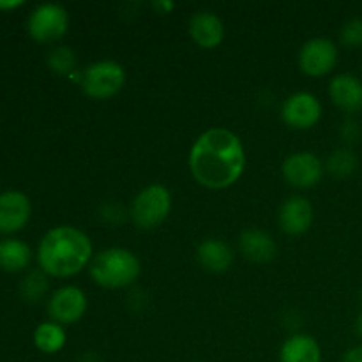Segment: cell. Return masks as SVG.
I'll use <instances>...</instances> for the list:
<instances>
[{"label": "cell", "mask_w": 362, "mask_h": 362, "mask_svg": "<svg viewBox=\"0 0 362 362\" xmlns=\"http://www.w3.org/2000/svg\"><path fill=\"white\" fill-rule=\"evenodd\" d=\"M246 166L240 138L223 127L205 131L189 152V170L194 180L209 189H225L235 184Z\"/></svg>", "instance_id": "obj_1"}, {"label": "cell", "mask_w": 362, "mask_h": 362, "mask_svg": "<svg viewBox=\"0 0 362 362\" xmlns=\"http://www.w3.org/2000/svg\"><path fill=\"white\" fill-rule=\"evenodd\" d=\"M92 258V243L74 226H55L42 237L37 260L42 272L55 278L78 274Z\"/></svg>", "instance_id": "obj_2"}, {"label": "cell", "mask_w": 362, "mask_h": 362, "mask_svg": "<svg viewBox=\"0 0 362 362\" xmlns=\"http://www.w3.org/2000/svg\"><path fill=\"white\" fill-rule=\"evenodd\" d=\"M88 272L95 285L115 290L136 281L141 272V265L136 255L131 253L129 250L110 247L92 258Z\"/></svg>", "instance_id": "obj_3"}, {"label": "cell", "mask_w": 362, "mask_h": 362, "mask_svg": "<svg viewBox=\"0 0 362 362\" xmlns=\"http://www.w3.org/2000/svg\"><path fill=\"white\" fill-rule=\"evenodd\" d=\"M172 209V194L161 184H151L134 197L131 219L141 230H152L161 225Z\"/></svg>", "instance_id": "obj_4"}, {"label": "cell", "mask_w": 362, "mask_h": 362, "mask_svg": "<svg viewBox=\"0 0 362 362\" xmlns=\"http://www.w3.org/2000/svg\"><path fill=\"white\" fill-rule=\"evenodd\" d=\"M126 83V71L113 60L90 64L81 76V88L88 98L110 99L122 90Z\"/></svg>", "instance_id": "obj_5"}, {"label": "cell", "mask_w": 362, "mask_h": 362, "mask_svg": "<svg viewBox=\"0 0 362 362\" xmlns=\"http://www.w3.org/2000/svg\"><path fill=\"white\" fill-rule=\"evenodd\" d=\"M28 34L37 42H52L62 37L69 27V16L59 4H42L28 16Z\"/></svg>", "instance_id": "obj_6"}, {"label": "cell", "mask_w": 362, "mask_h": 362, "mask_svg": "<svg viewBox=\"0 0 362 362\" xmlns=\"http://www.w3.org/2000/svg\"><path fill=\"white\" fill-rule=\"evenodd\" d=\"M338 64V48L327 37L310 39L299 53V66L308 76H325Z\"/></svg>", "instance_id": "obj_7"}, {"label": "cell", "mask_w": 362, "mask_h": 362, "mask_svg": "<svg viewBox=\"0 0 362 362\" xmlns=\"http://www.w3.org/2000/svg\"><path fill=\"white\" fill-rule=\"evenodd\" d=\"M281 117L293 129H310L320 120L322 105L310 92H297L283 103Z\"/></svg>", "instance_id": "obj_8"}, {"label": "cell", "mask_w": 362, "mask_h": 362, "mask_svg": "<svg viewBox=\"0 0 362 362\" xmlns=\"http://www.w3.org/2000/svg\"><path fill=\"white\" fill-rule=\"evenodd\" d=\"M281 172L286 182L308 189L320 182L322 175H324V165L311 152H297L285 159Z\"/></svg>", "instance_id": "obj_9"}, {"label": "cell", "mask_w": 362, "mask_h": 362, "mask_svg": "<svg viewBox=\"0 0 362 362\" xmlns=\"http://www.w3.org/2000/svg\"><path fill=\"white\" fill-rule=\"evenodd\" d=\"M87 311V297L76 286H64L52 296L48 313L55 324L71 325L80 320Z\"/></svg>", "instance_id": "obj_10"}, {"label": "cell", "mask_w": 362, "mask_h": 362, "mask_svg": "<svg viewBox=\"0 0 362 362\" xmlns=\"http://www.w3.org/2000/svg\"><path fill=\"white\" fill-rule=\"evenodd\" d=\"M30 200L20 191L0 194V233H13L23 228L30 218Z\"/></svg>", "instance_id": "obj_11"}, {"label": "cell", "mask_w": 362, "mask_h": 362, "mask_svg": "<svg viewBox=\"0 0 362 362\" xmlns=\"http://www.w3.org/2000/svg\"><path fill=\"white\" fill-rule=\"evenodd\" d=\"M278 223L288 235H300L313 223V205L303 197H290L279 207Z\"/></svg>", "instance_id": "obj_12"}, {"label": "cell", "mask_w": 362, "mask_h": 362, "mask_svg": "<svg viewBox=\"0 0 362 362\" xmlns=\"http://www.w3.org/2000/svg\"><path fill=\"white\" fill-rule=\"evenodd\" d=\"M191 39L197 42L200 48H216L223 42L225 37V25L211 11H198L193 14L189 21Z\"/></svg>", "instance_id": "obj_13"}, {"label": "cell", "mask_w": 362, "mask_h": 362, "mask_svg": "<svg viewBox=\"0 0 362 362\" xmlns=\"http://www.w3.org/2000/svg\"><path fill=\"white\" fill-rule=\"evenodd\" d=\"M329 95L343 112L356 113L362 110V81L352 74H338L332 78Z\"/></svg>", "instance_id": "obj_14"}, {"label": "cell", "mask_w": 362, "mask_h": 362, "mask_svg": "<svg viewBox=\"0 0 362 362\" xmlns=\"http://www.w3.org/2000/svg\"><path fill=\"white\" fill-rule=\"evenodd\" d=\"M240 253L255 264H267L276 257V243L269 233L250 228L243 232L239 239Z\"/></svg>", "instance_id": "obj_15"}, {"label": "cell", "mask_w": 362, "mask_h": 362, "mask_svg": "<svg viewBox=\"0 0 362 362\" xmlns=\"http://www.w3.org/2000/svg\"><path fill=\"white\" fill-rule=\"evenodd\" d=\"M198 264L209 272H226L233 262V253L221 239H205L197 250Z\"/></svg>", "instance_id": "obj_16"}, {"label": "cell", "mask_w": 362, "mask_h": 362, "mask_svg": "<svg viewBox=\"0 0 362 362\" xmlns=\"http://www.w3.org/2000/svg\"><path fill=\"white\" fill-rule=\"evenodd\" d=\"M279 362H322V350L311 336H290L279 350Z\"/></svg>", "instance_id": "obj_17"}, {"label": "cell", "mask_w": 362, "mask_h": 362, "mask_svg": "<svg viewBox=\"0 0 362 362\" xmlns=\"http://www.w3.org/2000/svg\"><path fill=\"white\" fill-rule=\"evenodd\" d=\"M30 262V247L18 239L0 240V269L18 272Z\"/></svg>", "instance_id": "obj_18"}, {"label": "cell", "mask_w": 362, "mask_h": 362, "mask_svg": "<svg viewBox=\"0 0 362 362\" xmlns=\"http://www.w3.org/2000/svg\"><path fill=\"white\" fill-rule=\"evenodd\" d=\"M34 343L41 352L57 354L66 345V332L55 322H45L34 331Z\"/></svg>", "instance_id": "obj_19"}, {"label": "cell", "mask_w": 362, "mask_h": 362, "mask_svg": "<svg viewBox=\"0 0 362 362\" xmlns=\"http://www.w3.org/2000/svg\"><path fill=\"white\" fill-rule=\"evenodd\" d=\"M356 168H357L356 154L346 151V148H339V151L332 152L331 158H329L327 161V170L334 177H349L352 175Z\"/></svg>", "instance_id": "obj_20"}, {"label": "cell", "mask_w": 362, "mask_h": 362, "mask_svg": "<svg viewBox=\"0 0 362 362\" xmlns=\"http://www.w3.org/2000/svg\"><path fill=\"white\" fill-rule=\"evenodd\" d=\"M48 66L57 74H71L76 67V55L67 46H59L49 52Z\"/></svg>", "instance_id": "obj_21"}, {"label": "cell", "mask_w": 362, "mask_h": 362, "mask_svg": "<svg viewBox=\"0 0 362 362\" xmlns=\"http://www.w3.org/2000/svg\"><path fill=\"white\" fill-rule=\"evenodd\" d=\"M46 288H48V279H46L45 272L34 271L21 281V296L27 300H39L45 296Z\"/></svg>", "instance_id": "obj_22"}, {"label": "cell", "mask_w": 362, "mask_h": 362, "mask_svg": "<svg viewBox=\"0 0 362 362\" xmlns=\"http://www.w3.org/2000/svg\"><path fill=\"white\" fill-rule=\"evenodd\" d=\"M341 42L349 48L362 46V18H352L341 28Z\"/></svg>", "instance_id": "obj_23"}, {"label": "cell", "mask_w": 362, "mask_h": 362, "mask_svg": "<svg viewBox=\"0 0 362 362\" xmlns=\"http://www.w3.org/2000/svg\"><path fill=\"white\" fill-rule=\"evenodd\" d=\"M341 362H362V345H357L354 346V349L346 350Z\"/></svg>", "instance_id": "obj_24"}, {"label": "cell", "mask_w": 362, "mask_h": 362, "mask_svg": "<svg viewBox=\"0 0 362 362\" xmlns=\"http://www.w3.org/2000/svg\"><path fill=\"white\" fill-rule=\"evenodd\" d=\"M23 6V0H0V9H16V7Z\"/></svg>", "instance_id": "obj_25"}, {"label": "cell", "mask_w": 362, "mask_h": 362, "mask_svg": "<svg viewBox=\"0 0 362 362\" xmlns=\"http://www.w3.org/2000/svg\"><path fill=\"white\" fill-rule=\"evenodd\" d=\"M173 7H175L173 2H166V0H163V2H154V9H158L161 14H168Z\"/></svg>", "instance_id": "obj_26"}, {"label": "cell", "mask_w": 362, "mask_h": 362, "mask_svg": "<svg viewBox=\"0 0 362 362\" xmlns=\"http://www.w3.org/2000/svg\"><path fill=\"white\" fill-rule=\"evenodd\" d=\"M357 334L362 338V313L359 315V318H357Z\"/></svg>", "instance_id": "obj_27"}, {"label": "cell", "mask_w": 362, "mask_h": 362, "mask_svg": "<svg viewBox=\"0 0 362 362\" xmlns=\"http://www.w3.org/2000/svg\"><path fill=\"white\" fill-rule=\"evenodd\" d=\"M194 362H202V361H194Z\"/></svg>", "instance_id": "obj_28"}]
</instances>
